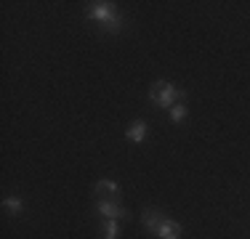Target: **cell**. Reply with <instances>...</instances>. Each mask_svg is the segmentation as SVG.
Listing matches in <instances>:
<instances>
[{
	"mask_svg": "<svg viewBox=\"0 0 250 239\" xmlns=\"http://www.w3.org/2000/svg\"><path fill=\"white\" fill-rule=\"evenodd\" d=\"M85 16H88V19H93V21H99V24H104L109 32H117V29H120V24H123L117 5L109 3V0H96V3H88Z\"/></svg>",
	"mask_w": 250,
	"mask_h": 239,
	"instance_id": "obj_1",
	"label": "cell"
},
{
	"mask_svg": "<svg viewBox=\"0 0 250 239\" xmlns=\"http://www.w3.org/2000/svg\"><path fill=\"white\" fill-rule=\"evenodd\" d=\"M184 96H187V93L178 91L173 82H165V80H157L149 88V101L154 106H160V109H170V106H173L178 99H184Z\"/></svg>",
	"mask_w": 250,
	"mask_h": 239,
	"instance_id": "obj_2",
	"label": "cell"
},
{
	"mask_svg": "<svg viewBox=\"0 0 250 239\" xmlns=\"http://www.w3.org/2000/svg\"><path fill=\"white\" fill-rule=\"evenodd\" d=\"M96 210L104 215V218H128V210H125L123 205H117L115 199H99L96 202Z\"/></svg>",
	"mask_w": 250,
	"mask_h": 239,
	"instance_id": "obj_3",
	"label": "cell"
},
{
	"mask_svg": "<svg viewBox=\"0 0 250 239\" xmlns=\"http://www.w3.org/2000/svg\"><path fill=\"white\" fill-rule=\"evenodd\" d=\"M181 231H184V226L178 223V220L165 218L163 226H160V231H157V237L160 239H181Z\"/></svg>",
	"mask_w": 250,
	"mask_h": 239,
	"instance_id": "obj_4",
	"label": "cell"
},
{
	"mask_svg": "<svg viewBox=\"0 0 250 239\" xmlns=\"http://www.w3.org/2000/svg\"><path fill=\"white\" fill-rule=\"evenodd\" d=\"M146 133H149V125H146L144 120H136V122L125 130V139H128L130 143H141L146 139Z\"/></svg>",
	"mask_w": 250,
	"mask_h": 239,
	"instance_id": "obj_5",
	"label": "cell"
},
{
	"mask_svg": "<svg viewBox=\"0 0 250 239\" xmlns=\"http://www.w3.org/2000/svg\"><path fill=\"white\" fill-rule=\"evenodd\" d=\"M141 220H144V229L149 231V234H154V237H157V231H160V226H163L165 215L160 213V210H146V213H144V218H141Z\"/></svg>",
	"mask_w": 250,
	"mask_h": 239,
	"instance_id": "obj_6",
	"label": "cell"
},
{
	"mask_svg": "<svg viewBox=\"0 0 250 239\" xmlns=\"http://www.w3.org/2000/svg\"><path fill=\"white\" fill-rule=\"evenodd\" d=\"M93 189H96V194H112V197L120 194V186H117L115 181H109V178H101V181H99Z\"/></svg>",
	"mask_w": 250,
	"mask_h": 239,
	"instance_id": "obj_7",
	"label": "cell"
},
{
	"mask_svg": "<svg viewBox=\"0 0 250 239\" xmlns=\"http://www.w3.org/2000/svg\"><path fill=\"white\" fill-rule=\"evenodd\" d=\"M101 239H117V220L115 218H104V237Z\"/></svg>",
	"mask_w": 250,
	"mask_h": 239,
	"instance_id": "obj_8",
	"label": "cell"
},
{
	"mask_svg": "<svg viewBox=\"0 0 250 239\" xmlns=\"http://www.w3.org/2000/svg\"><path fill=\"white\" fill-rule=\"evenodd\" d=\"M170 120H173V122H184V120H187V106H184V104H173V106H170Z\"/></svg>",
	"mask_w": 250,
	"mask_h": 239,
	"instance_id": "obj_9",
	"label": "cell"
},
{
	"mask_svg": "<svg viewBox=\"0 0 250 239\" xmlns=\"http://www.w3.org/2000/svg\"><path fill=\"white\" fill-rule=\"evenodd\" d=\"M3 207H5V210H11V213H21V199H19V197H5Z\"/></svg>",
	"mask_w": 250,
	"mask_h": 239,
	"instance_id": "obj_10",
	"label": "cell"
}]
</instances>
